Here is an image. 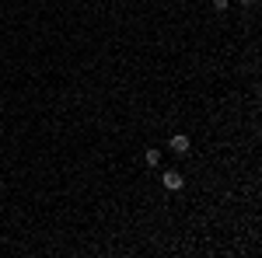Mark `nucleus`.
Listing matches in <instances>:
<instances>
[{
  "mask_svg": "<svg viewBox=\"0 0 262 258\" xmlns=\"http://www.w3.org/2000/svg\"><path fill=\"white\" fill-rule=\"evenodd\" d=\"M227 4L231 0H213V11H227Z\"/></svg>",
  "mask_w": 262,
  "mask_h": 258,
  "instance_id": "4",
  "label": "nucleus"
},
{
  "mask_svg": "<svg viewBox=\"0 0 262 258\" xmlns=\"http://www.w3.org/2000/svg\"><path fill=\"white\" fill-rule=\"evenodd\" d=\"M189 147H192V143H189V136H185V133H175V136L168 139V150H171V154H179V157H185V154H189Z\"/></svg>",
  "mask_w": 262,
  "mask_h": 258,
  "instance_id": "1",
  "label": "nucleus"
},
{
  "mask_svg": "<svg viewBox=\"0 0 262 258\" xmlns=\"http://www.w3.org/2000/svg\"><path fill=\"white\" fill-rule=\"evenodd\" d=\"M164 189H168V192H179V189H182V185H185V178H182V175H179V171H164Z\"/></svg>",
  "mask_w": 262,
  "mask_h": 258,
  "instance_id": "2",
  "label": "nucleus"
},
{
  "mask_svg": "<svg viewBox=\"0 0 262 258\" xmlns=\"http://www.w3.org/2000/svg\"><path fill=\"white\" fill-rule=\"evenodd\" d=\"M143 160H147L150 168H158V164H161V150H147V154H143Z\"/></svg>",
  "mask_w": 262,
  "mask_h": 258,
  "instance_id": "3",
  "label": "nucleus"
},
{
  "mask_svg": "<svg viewBox=\"0 0 262 258\" xmlns=\"http://www.w3.org/2000/svg\"><path fill=\"white\" fill-rule=\"evenodd\" d=\"M238 4H242V7H255V0H238Z\"/></svg>",
  "mask_w": 262,
  "mask_h": 258,
  "instance_id": "5",
  "label": "nucleus"
}]
</instances>
